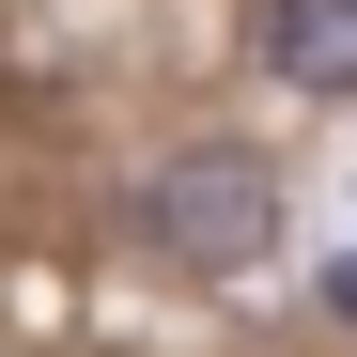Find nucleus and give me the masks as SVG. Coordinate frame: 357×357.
Here are the masks:
<instances>
[{"instance_id":"1","label":"nucleus","mask_w":357,"mask_h":357,"mask_svg":"<svg viewBox=\"0 0 357 357\" xmlns=\"http://www.w3.org/2000/svg\"><path fill=\"white\" fill-rule=\"evenodd\" d=\"M140 249L187 264V280H249V264L280 249V187H264V155H249V140H187V155H155V187H140Z\"/></svg>"},{"instance_id":"2","label":"nucleus","mask_w":357,"mask_h":357,"mask_svg":"<svg viewBox=\"0 0 357 357\" xmlns=\"http://www.w3.org/2000/svg\"><path fill=\"white\" fill-rule=\"evenodd\" d=\"M264 78L280 93H357V0H264Z\"/></svg>"}]
</instances>
